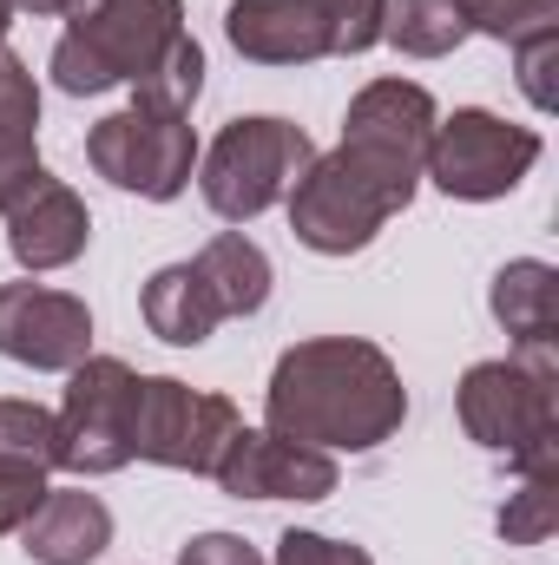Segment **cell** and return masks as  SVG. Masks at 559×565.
Listing matches in <instances>:
<instances>
[{
  "instance_id": "6da1fadb",
  "label": "cell",
  "mask_w": 559,
  "mask_h": 565,
  "mask_svg": "<svg viewBox=\"0 0 559 565\" xmlns=\"http://www.w3.org/2000/svg\"><path fill=\"white\" fill-rule=\"evenodd\" d=\"M434 99L415 79H376L349 99L342 145L329 158H309V171L289 184V231L316 257H356L376 244L389 217L415 204L421 158L434 139Z\"/></svg>"
},
{
  "instance_id": "7a4b0ae2",
  "label": "cell",
  "mask_w": 559,
  "mask_h": 565,
  "mask_svg": "<svg viewBox=\"0 0 559 565\" xmlns=\"http://www.w3.org/2000/svg\"><path fill=\"white\" fill-rule=\"evenodd\" d=\"M402 415H409V388H402L395 362L362 335L296 342L264 395L271 434L323 447V454H336V447L369 454L402 427Z\"/></svg>"
},
{
  "instance_id": "3957f363",
  "label": "cell",
  "mask_w": 559,
  "mask_h": 565,
  "mask_svg": "<svg viewBox=\"0 0 559 565\" xmlns=\"http://www.w3.org/2000/svg\"><path fill=\"white\" fill-rule=\"evenodd\" d=\"M178 40H184L178 0H73L46 73L73 99L106 93V86H139Z\"/></svg>"
},
{
  "instance_id": "277c9868",
  "label": "cell",
  "mask_w": 559,
  "mask_h": 565,
  "mask_svg": "<svg viewBox=\"0 0 559 565\" xmlns=\"http://www.w3.org/2000/svg\"><path fill=\"white\" fill-rule=\"evenodd\" d=\"M461 427L520 473L559 467V362L553 349H520L507 362H474L461 375Z\"/></svg>"
},
{
  "instance_id": "5b68a950",
  "label": "cell",
  "mask_w": 559,
  "mask_h": 565,
  "mask_svg": "<svg viewBox=\"0 0 559 565\" xmlns=\"http://www.w3.org/2000/svg\"><path fill=\"white\" fill-rule=\"evenodd\" d=\"M309 158H316V145L289 119H231L198 164V191L224 224H251L289 198V184L309 171Z\"/></svg>"
},
{
  "instance_id": "8992f818",
  "label": "cell",
  "mask_w": 559,
  "mask_h": 565,
  "mask_svg": "<svg viewBox=\"0 0 559 565\" xmlns=\"http://www.w3.org/2000/svg\"><path fill=\"white\" fill-rule=\"evenodd\" d=\"M86 164L119 184V191H139L151 204L178 198L191 184V164H198V132L184 113H158V106H126L113 119H99L86 132Z\"/></svg>"
},
{
  "instance_id": "52a82bcc",
  "label": "cell",
  "mask_w": 559,
  "mask_h": 565,
  "mask_svg": "<svg viewBox=\"0 0 559 565\" xmlns=\"http://www.w3.org/2000/svg\"><path fill=\"white\" fill-rule=\"evenodd\" d=\"M540 158V132L534 126H507L481 106L454 113L434 126L428 158H421V178H434L447 198H467V204H487V198H507Z\"/></svg>"
},
{
  "instance_id": "ba28073f",
  "label": "cell",
  "mask_w": 559,
  "mask_h": 565,
  "mask_svg": "<svg viewBox=\"0 0 559 565\" xmlns=\"http://www.w3.org/2000/svg\"><path fill=\"white\" fill-rule=\"evenodd\" d=\"M66 402H60V473H119L133 460V388L139 375L119 355H86L80 369H66Z\"/></svg>"
},
{
  "instance_id": "9c48e42d",
  "label": "cell",
  "mask_w": 559,
  "mask_h": 565,
  "mask_svg": "<svg viewBox=\"0 0 559 565\" xmlns=\"http://www.w3.org/2000/svg\"><path fill=\"white\" fill-rule=\"evenodd\" d=\"M238 427L244 422L224 395H198L171 375H139V388H133V460L211 473Z\"/></svg>"
},
{
  "instance_id": "30bf717a",
  "label": "cell",
  "mask_w": 559,
  "mask_h": 565,
  "mask_svg": "<svg viewBox=\"0 0 559 565\" xmlns=\"http://www.w3.org/2000/svg\"><path fill=\"white\" fill-rule=\"evenodd\" d=\"M0 355L66 375L93 355V309L46 282H0Z\"/></svg>"
},
{
  "instance_id": "8fae6325",
  "label": "cell",
  "mask_w": 559,
  "mask_h": 565,
  "mask_svg": "<svg viewBox=\"0 0 559 565\" xmlns=\"http://www.w3.org/2000/svg\"><path fill=\"white\" fill-rule=\"evenodd\" d=\"M211 480L238 500H329L336 493V460L323 447L283 440L271 427H238L224 440Z\"/></svg>"
},
{
  "instance_id": "7c38bea8",
  "label": "cell",
  "mask_w": 559,
  "mask_h": 565,
  "mask_svg": "<svg viewBox=\"0 0 559 565\" xmlns=\"http://www.w3.org/2000/svg\"><path fill=\"white\" fill-rule=\"evenodd\" d=\"M224 33L257 66H309V60L336 53L329 13L316 0H231L224 7Z\"/></svg>"
},
{
  "instance_id": "4fadbf2b",
  "label": "cell",
  "mask_w": 559,
  "mask_h": 565,
  "mask_svg": "<svg viewBox=\"0 0 559 565\" xmlns=\"http://www.w3.org/2000/svg\"><path fill=\"white\" fill-rule=\"evenodd\" d=\"M86 237H93V217H86V204H80V191L73 184H60V178H40L13 211H7V250H13V264L20 270H66L80 250H86Z\"/></svg>"
},
{
  "instance_id": "5bb4252c",
  "label": "cell",
  "mask_w": 559,
  "mask_h": 565,
  "mask_svg": "<svg viewBox=\"0 0 559 565\" xmlns=\"http://www.w3.org/2000/svg\"><path fill=\"white\" fill-rule=\"evenodd\" d=\"M113 546V513L86 487H46V500L20 526V553L33 565H86Z\"/></svg>"
},
{
  "instance_id": "9a60e30c",
  "label": "cell",
  "mask_w": 559,
  "mask_h": 565,
  "mask_svg": "<svg viewBox=\"0 0 559 565\" xmlns=\"http://www.w3.org/2000/svg\"><path fill=\"white\" fill-rule=\"evenodd\" d=\"M33 132H40V86H33V73L0 46V217L46 178Z\"/></svg>"
},
{
  "instance_id": "2e32d148",
  "label": "cell",
  "mask_w": 559,
  "mask_h": 565,
  "mask_svg": "<svg viewBox=\"0 0 559 565\" xmlns=\"http://www.w3.org/2000/svg\"><path fill=\"white\" fill-rule=\"evenodd\" d=\"M487 302H494V322L520 349H559V270L553 264H540V257L507 264L494 277V289H487Z\"/></svg>"
},
{
  "instance_id": "e0dca14e",
  "label": "cell",
  "mask_w": 559,
  "mask_h": 565,
  "mask_svg": "<svg viewBox=\"0 0 559 565\" xmlns=\"http://www.w3.org/2000/svg\"><path fill=\"white\" fill-rule=\"evenodd\" d=\"M139 302H145L151 335H158V342H171V349H198V342L224 322V309H218L211 282L198 277V264H165L158 277L145 282Z\"/></svg>"
},
{
  "instance_id": "ac0fdd59",
  "label": "cell",
  "mask_w": 559,
  "mask_h": 565,
  "mask_svg": "<svg viewBox=\"0 0 559 565\" xmlns=\"http://www.w3.org/2000/svg\"><path fill=\"white\" fill-rule=\"evenodd\" d=\"M191 264H198V277L211 282V296H218L224 322H231V316H257V309L271 302V257H264L244 231L211 237Z\"/></svg>"
},
{
  "instance_id": "d6986e66",
  "label": "cell",
  "mask_w": 559,
  "mask_h": 565,
  "mask_svg": "<svg viewBox=\"0 0 559 565\" xmlns=\"http://www.w3.org/2000/svg\"><path fill=\"white\" fill-rule=\"evenodd\" d=\"M382 40L415 53V60H441L467 40V20H461V0H389L382 7Z\"/></svg>"
},
{
  "instance_id": "ffe728a7",
  "label": "cell",
  "mask_w": 559,
  "mask_h": 565,
  "mask_svg": "<svg viewBox=\"0 0 559 565\" xmlns=\"http://www.w3.org/2000/svg\"><path fill=\"white\" fill-rule=\"evenodd\" d=\"M198 93H204V53H198V40H191V33H184V40H178V46L145 73L139 86H133V99H139V106L184 113V119H191V99H198Z\"/></svg>"
},
{
  "instance_id": "44dd1931",
  "label": "cell",
  "mask_w": 559,
  "mask_h": 565,
  "mask_svg": "<svg viewBox=\"0 0 559 565\" xmlns=\"http://www.w3.org/2000/svg\"><path fill=\"white\" fill-rule=\"evenodd\" d=\"M0 460L40 467V473L60 467V427L40 402H0Z\"/></svg>"
},
{
  "instance_id": "7402d4cb",
  "label": "cell",
  "mask_w": 559,
  "mask_h": 565,
  "mask_svg": "<svg viewBox=\"0 0 559 565\" xmlns=\"http://www.w3.org/2000/svg\"><path fill=\"white\" fill-rule=\"evenodd\" d=\"M553 526H559V467H547V473H527V487L500 507V540L540 546V540H553Z\"/></svg>"
},
{
  "instance_id": "603a6c76",
  "label": "cell",
  "mask_w": 559,
  "mask_h": 565,
  "mask_svg": "<svg viewBox=\"0 0 559 565\" xmlns=\"http://www.w3.org/2000/svg\"><path fill=\"white\" fill-rule=\"evenodd\" d=\"M461 20L467 33H487V40H527V33H547L559 26V0H461Z\"/></svg>"
},
{
  "instance_id": "cb8c5ba5",
  "label": "cell",
  "mask_w": 559,
  "mask_h": 565,
  "mask_svg": "<svg viewBox=\"0 0 559 565\" xmlns=\"http://www.w3.org/2000/svg\"><path fill=\"white\" fill-rule=\"evenodd\" d=\"M514 66H520V93L540 106V113H553L559 106V26L547 33H527V40H514Z\"/></svg>"
},
{
  "instance_id": "d4e9b609",
  "label": "cell",
  "mask_w": 559,
  "mask_h": 565,
  "mask_svg": "<svg viewBox=\"0 0 559 565\" xmlns=\"http://www.w3.org/2000/svg\"><path fill=\"white\" fill-rule=\"evenodd\" d=\"M329 13V33H336V53H369L382 40V7L389 0H316Z\"/></svg>"
},
{
  "instance_id": "484cf974",
  "label": "cell",
  "mask_w": 559,
  "mask_h": 565,
  "mask_svg": "<svg viewBox=\"0 0 559 565\" xmlns=\"http://www.w3.org/2000/svg\"><path fill=\"white\" fill-rule=\"evenodd\" d=\"M40 500H46V473L20 467V460H0V533H20Z\"/></svg>"
},
{
  "instance_id": "4316f807",
  "label": "cell",
  "mask_w": 559,
  "mask_h": 565,
  "mask_svg": "<svg viewBox=\"0 0 559 565\" xmlns=\"http://www.w3.org/2000/svg\"><path fill=\"white\" fill-rule=\"evenodd\" d=\"M277 565H376L362 546L349 540H323V533H283L277 540Z\"/></svg>"
},
{
  "instance_id": "83f0119b",
  "label": "cell",
  "mask_w": 559,
  "mask_h": 565,
  "mask_svg": "<svg viewBox=\"0 0 559 565\" xmlns=\"http://www.w3.org/2000/svg\"><path fill=\"white\" fill-rule=\"evenodd\" d=\"M178 565H264L238 533H204V540H191L184 553H178Z\"/></svg>"
},
{
  "instance_id": "f1b7e54d",
  "label": "cell",
  "mask_w": 559,
  "mask_h": 565,
  "mask_svg": "<svg viewBox=\"0 0 559 565\" xmlns=\"http://www.w3.org/2000/svg\"><path fill=\"white\" fill-rule=\"evenodd\" d=\"M7 7H13V13H66L73 0H7Z\"/></svg>"
},
{
  "instance_id": "f546056e",
  "label": "cell",
  "mask_w": 559,
  "mask_h": 565,
  "mask_svg": "<svg viewBox=\"0 0 559 565\" xmlns=\"http://www.w3.org/2000/svg\"><path fill=\"white\" fill-rule=\"evenodd\" d=\"M7 26H13V7L0 0V46H7Z\"/></svg>"
}]
</instances>
